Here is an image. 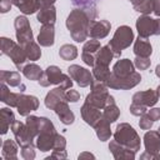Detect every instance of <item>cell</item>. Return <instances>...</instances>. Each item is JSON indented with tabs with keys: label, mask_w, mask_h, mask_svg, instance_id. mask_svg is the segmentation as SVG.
<instances>
[{
	"label": "cell",
	"mask_w": 160,
	"mask_h": 160,
	"mask_svg": "<svg viewBox=\"0 0 160 160\" xmlns=\"http://www.w3.org/2000/svg\"><path fill=\"white\" fill-rule=\"evenodd\" d=\"M98 18V9L95 5L76 8L70 11L66 19V28L70 31L72 40L82 42L89 36V26Z\"/></svg>",
	"instance_id": "cell-1"
},
{
	"label": "cell",
	"mask_w": 160,
	"mask_h": 160,
	"mask_svg": "<svg viewBox=\"0 0 160 160\" xmlns=\"http://www.w3.org/2000/svg\"><path fill=\"white\" fill-rule=\"evenodd\" d=\"M39 130L40 131L35 138V146L42 152L52 150L55 139L58 136V132L52 121L48 118L39 116Z\"/></svg>",
	"instance_id": "cell-2"
},
{
	"label": "cell",
	"mask_w": 160,
	"mask_h": 160,
	"mask_svg": "<svg viewBox=\"0 0 160 160\" xmlns=\"http://www.w3.org/2000/svg\"><path fill=\"white\" fill-rule=\"evenodd\" d=\"M114 140H116L120 145L134 150L135 152L140 150V136L138 135L136 130L128 122H120L116 126V130L114 132Z\"/></svg>",
	"instance_id": "cell-3"
},
{
	"label": "cell",
	"mask_w": 160,
	"mask_h": 160,
	"mask_svg": "<svg viewBox=\"0 0 160 160\" xmlns=\"http://www.w3.org/2000/svg\"><path fill=\"white\" fill-rule=\"evenodd\" d=\"M39 84L44 88L50 86V85H58L64 88L65 90L71 89L72 86V79L71 76L65 75L59 66L56 65H50L46 68V70H44L42 76L39 80Z\"/></svg>",
	"instance_id": "cell-4"
},
{
	"label": "cell",
	"mask_w": 160,
	"mask_h": 160,
	"mask_svg": "<svg viewBox=\"0 0 160 160\" xmlns=\"http://www.w3.org/2000/svg\"><path fill=\"white\" fill-rule=\"evenodd\" d=\"M134 31L130 26L128 25H121L119 26L115 32H114V36L112 39L110 40L109 42V46L111 48L112 52L115 56H120L121 55V51L126 48L130 46V44L134 41Z\"/></svg>",
	"instance_id": "cell-5"
},
{
	"label": "cell",
	"mask_w": 160,
	"mask_h": 160,
	"mask_svg": "<svg viewBox=\"0 0 160 160\" xmlns=\"http://www.w3.org/2000/svg\"><path fill=\"white\" fill-rule=\"evenodd\" d=\"M91 86V91L90 94L86 96L85 99V102L98 108V109H104L105 105H106V101H108V98H109V91H108V85L102 81H98V80H92V82L90 84Z\"/></svg>",
	"instance_id": "cell-6"
},
{
	"label": "cell",
	"mask_w": 160,
	"mask_h": 160,
	"mask_svg": "<svg viewBox=\"0 0 160 160\" xmlns=\"http://www.w3.org/2000/svg\"><path fill=\"white\" fill-rule=\"evenodd\" d=\"M140 81H141V75L136 71H134L128 76H116L111 72L110 78L106 81V85L108 88L114 90H129L136 86Z\"/></svg>",
	"instance_id": "cell-7"
},
{
	"label": "cell",
	"mask_w": 160,
	"mask_h": 160,
	"mask_svg": "<svg viewBox=\"0 0 160 160\" xmlns=\"http://www.w3.org/2000/svg\"><path fill=\"white\" fill-rule=\"evenodd\" d=\"M136 30L139 36L146 39L151 35H160V18L152 19L149 15H141L136 20Z\"/></svg>",
	"instance_id": "cell-8"
},
{
	"label": "cell",
	"mask_w": 160,
	"mask_h": 160,
	"mask_svg": "<svg viewBox=\"0 0 160 160\" xmlns=\"http://www.w3.org/2000/svg\"><path fill=\"white\" fill-rule=\"evenodd\" d=\"M14 26H15L16 39L20 45H25L32 40V30L26 16H22V15L16 16L14 21Z\"/></svg>",
	"instance_id": "cell-9"
},
{
	"label": "cell",
	"mask_w": 160,
	"mask_h": 160,
	"mask_svg": "<svg viewBox=\"0 0 160 160\" xmlns=\"http://www.w3.org/2000/svg\"><path fill=\"white\" fill-rule=\"evenodd\" d=\"M68 72L69 75L71 76L72 80H75V82L80 86V88H86L89 86L92 80H94V76H92V72H90V70L80 66V65H70L69 69H68Z\"/></svg>",
	"instance_id": "cell-10"
},
{
	"label": "cell",
	"mask_w": 160,
	"mask_h": 160,
	"mask_svg": "<svg viewBox=\"0 0 160 160\" xmlns=\"http://www.w3.org/2000/svg\"><path fill=\"white\" fill-rule=\"evenodd\" d=\"M11 131L14 134V138H15L18 145H20L21 148L22 146H28V145H34V140L35 139L30 135V132H29V130L26 128V124L15 120L14 124L11 125Z\"/></svg>",
	"instance_id": "cell-11"
},
{
	"label": "cell",
	"mask_w": 160,
	"mask_h": 160,
	"mask_svg": "<svg viewBox=\"0 0 160 160\" xmlns=\"http://www.w3.org/2000/svg\"><path fill=\"white\" fill-rule=\"evenodd\" d=\"M38 108H39V99L36 96L24 95V94L20 95L16 109H18V112L21 116H28L31 111L38 110Z\"/></svg>",
	"instance_id": "cell-12"
},
{
	"label": "cell",
	"mask_w": 160,
	"mask_h": 160,
	"mask_svg": "<svg viewBox=\"0 0 160 160\" xmlns=\"http://www.w3.org/2000/svg\"><path fill=\"white\" fill-rule=\"evenodd\" d=\"M144 145L146 152H149L154 156V159H156L158 154L160 152V132L154 130L146 131L144 135Z\"/></svg>",
	"instance_id": "cell-13"
},
{
	"label": "cell",
	"mask_w": 160,
	"mask_h": 160,
	"mask_svg": "<svg viewBox=\"0 0 160 160\" xmlns=\"http://www.w3.org/2000/svg\"><path fill=\"white\" fill-rule=\"evenodd\" d=\"M111 24L108 20H94L89 26V36L91 39H104L110 32Z\"/></svg>",
	"instance_id": "cell-14"
},
{
	"label": "cell",
	"mask_w": 160,
	"mask_h": 160,
	"mask_svg": "<svg viewBox=\"0 0 160 160\" xmlns=\"http://www.w3.org/2000/svg\"><path fill=\"white\" fill-rule=\"evenodd\" d=\"M158 100H159V95H158L156 90H152V89H148V90H144V91H138L132 95V102L145 105L146 108L154 106L158 102Z\"/></svg>",
	"instance_id": "cell-15"
},
{
	"label": "cell",
	"mask_w": 160,
	"mask_h": 160,
	"mask_svg": "<svg viewBox=\"0 0 160 160\" xmlns=\"http://www.w3.org/2000/svg\"><path fill=\"white\" fill-rule=\"evenodd\" d=\"M100 110L101 109H98V108H95V106H92V105H90L88 102H84V105L80 109L81 118L88 125L94 128L98 124V121L101 119V116H102V112Z\"/></svg>",
	"instance_id": "cell-16"
},
{
	"label": "cell",
	"mask_w": 160,
	"mask_h": 160,
	"mask_svg": "<svg viewBox=\"0 0 160 160\" xmlns=\"http://www.w3.org/2000/svg\"><path fill=\"white\" fill-rule=\"evenodd\" d=\"M109 150H110V152L112 154V156L116 160H134L135 159V154H136L134 150H130V149L120 145L116 140L110 141Z\"/></svg>",
	"instance_id": "cell-17"
},
{
	"label": "cell",
	"mask_w": 160,
	"mask_h": 160,
	"mask_svg": "<svg viewBox=\"0 0 160 160\" xmlns=\"http://www.w3.org/2000/svg\"><path fill=\"white\" fill-rule=\"evenodd\" d=\"M54 111H55V114L58 115V118L60 119V121H61L62 124H65V125H70V124H72L74 120H75V115H74V112L70 110V108H69L66 100H62V101H60L59 104H56L55 108H54Z\"/></svg>",
	"instance_id": "cell-18"
},
{
	"label": "cell",
	"mask_w": 160,
	"mask_h": 160,
	"mask_svg": "<svg viewBox=\"0 0 160 160\" xmlns=\"http://www.w3.org/2000/svg\"><path fill=\"white\" fill-rule=\"evenodd\" d=\"M38 42L40 46H52L55 42V29L54 25H42L38 35Z\"/></svg>",
	"instance_id": "cell-19"
},
{
	"label": "cell",
	"mask_w": 160,
	"mask_h": 160,
	"mask_svg": "<svg viewBox=\"0 0 160 160\" xmlns=\"http://www.w3.org/2000/svg\"><path fill=\"white\" fill-rule=\"evenodd\" d=\"M65 91L66 90L64 88H61V86H58V88L50 90L46 94V96H45V106L48 109H50V110H54V108H55L56 104H59L62 100H66Z\"/></svg>",
	"instance_id": "cell-20"
},
{
	"label": "cell",
	"mask_w": 160,
	"mask_h": 160,
	"mask_svg": "<svg viewBox=\"0 0 160 160\" xmlns=\"http://www.w3.org/2000/svg\"><path fill=\"white\" fill-rule=\"evenodd\" d=\"M135 71V65L129 59H120L112 66V74L116 76H128Z\"/></svg>",
	"instance_id": "cell-21"
},
{
	"label": "cell",
	"mask_w": 160,
	"mask_h": 160,
	"mask_svg": "<svg viewBox=\"0 0 160 160\" xmlns=\"http://www.w3.org/2000/svg\"><path fill=\"white\" fill-rule=\"evenodd\" d=\"M38 21L41 25H54L56 21V9L54 5L48 6V8H41L38 11L36 15Z\"/></svg>",
	"instance_id": "cell-22"
},
{
	"label": "cell",
	"mask_w": 160,
	"mask_h": 160,
	"mask_svg": "<svg viewBox=\"0 0 160 160\" xmlns=\"http://www.w3.org/2000/svg\"><path fill=\"white\" fill-rule=\"evenodd\" d=\"M9 56H10V59L12 60L14 65H15L19 70H22V68L25 66V62L29 60V59H28V55H26V52H25L24 46L20 45V44H16V45H15V48L11 50V52H10Z\"/></svg>",
	"instance_id": "cell-23"
},
{
	"label": "cell",
	"mask_w": 160,
	"mask_h": 160,
	"mask_svg": "<svg viewBox=\"0 0 160 160\" xmlns=\"http://www.w3.org/2000/svg\"><path fill=\"white\" fill-rule=\"evenodd\" d=\"M134 54L136 56H146V58H150V55L152 54V46H151L150 41L146 38L139 36L134 41Z\"/></svg>",
	"instance_id": "cell-24"
},
{
	"label": "cell",
	"mask_w": 160,
	"mask_h": 160,
	"mask_svg": "<svg viewBox=\"0 0 160 160\" xmlns=\"http://www.w3.org/2000/svg\"><path fill=\"white\" fill-rule=\"evenodd\" d=\"M8 86H9L8 84L1 82V85H0V89H1L0 99H1V101H2L4 104L9 105L10 108H16L21 94H19V92H11Z\"/></svg>",
	"instance_id": "cell-25"
},
{
	"label": "cell",
	"mask_w": 160,
	"mask_h": 160,
	"mask_svg": "<svg viewBox=\"0 0 160 160\" xmlns=\"http://www.w3.org/2000/svg\"><path fill=\"white\" fill-rule=\"evenodd\" d=\"M14 121H15V116L10 109H8V108L0 109V132H1V135L8 132L9 128H11Z\"/></svg>",
	"instance_id": "cell-26"
},
{
	"label": "cell",
	"mask_w": 160,
	"mask_h": 160,
	"mask_svg": "<svg viewBox=\"0 0 160 160\" xmlns=\"http://www.w3.org/2000/svg\"><path fill=\"white\" fill-rule=\"evenodd\" d=\"M110 121L106 120L105 118L101 116V119L98 121V124L94 126L95 129V132H96V136L99 138L100 141H106L110 139L111 136V129H110Z\"/></svg>",
	"instance_id": "cell-27"
},
{
	"label": "cell",
	"mask_w": 160,
	"mask_h": 160,
	"mask_svg": "<svg viewBox=\"0 0 160 160\" xmlns=\"http://www.w3.org/2000/svg\"><path fill=\"white\" fill-rule=\"evenodd\" d=\"M114 56H115V55H114L111 48H110L109 44H108V45H105V46H101V48L98 50V52H96V55H95V59H96V60H95V64H101V65L109 66Z\"/></svg>",
	"instance_id": "cell-28"
},
{
	"label": "cell",
	"mask_w": 160,
	"mask_h": 160,
	"mask_svg": "<svg viewBox=\"0 0 160 160\" xmlns=\"http://www.w3.org/2000/svg\"><path fill=\"white\" fill-rule=\"evenodd\" d=\"M0 80H1V82H5L11 88H18V86H21V84H22L20 74L18 71L1 70L0 71Z\"/></svg>",
	"instance_id": "cell-29"
},
{
	"label": "cell",
	"mask_w": 160,
	"mask_h": 160,
	"mask_svg": "<svg viewBox=\"0 0 160 160\" xmlns=\"http://www.w3.org/2000/svg\"><path fill=\"white\" fill-rule=\"evenodd\" d=\"M18 142H15L14 140H5L2 142V146H1V154H2V158L6 159V160H11V159H16L18 158Z\"/></svg>",
	"instance_id": "cell-30"
},
{
	"label": "cell",
	"mask_w": 160,
	"mask_h": 160,
	"mask_svg": "<svg viewBox=\"0 0 160 160\" xmlns=\"http://www.w3.org/2000/svg\"><path fill=\"white\" fill-rule=\"evenodd\" d=\"M21 71H22V74H24V76L26 79H29V80H36V81H39L40 78L44 74V71L41 70V68L39 65L34 64V62L25 65Z\"/></svg>",
	"instance_id": "cell-31"
},
{
	"label": "cell",
	"mask_w": 160,
	"mask_h": 160,
	"mask_svg": "<svg viewBox=\"0 0 160 160\" xmlns=\"http://www.w3.org/2000/svg\"><path fill=\"white\" fill-rule=\"evenodd\" d=\"M110 75H111V71H110L109 66L101 65V64H95L92 66V76H94L95 80L102 81V82L106 84V81L110 78Z\"/></svg>",
	"instance_id": "cell-32"
},
{
	"label": "cell",
	"mask_w": 160,
	"mask_h": 160,
	"mask_svg": "<svg viewBox=\"0 0 160 160\" xmlns=\"http://www.w3.org/2000/svg\"><path fill=\"white\" fill-rule=\"evenodd\" d=\"M102 110H104L102 111V118H105L110 122H115L119 119V116H120V109L118 108V105L115 104V101L106 104Z\"/></svg>",
	"instance_id": "cell-33"
},
{
	"label": "cell",
	"mask_w": 160,
	"mask_h": 160,
	"mask_svg": "<svg viewBox=\"0 0 160 160\" xmlns=\"http://www.w3.org/2000/svg\"><path fill=\"white\" fill-rule=\"evenodd\" d=\"M24 49H25V52L28 55V59L30 61H36L40 59L41 56V50H40V46H39V42H35L34 40L29 41L28 44L22 45Z\"/></svg>",
	"instance_id": "cell-34"
},
{
	"label": "cell",
	"mask_w": 160,
	"mask_h": 160,
	"mask_svg": "<svg viewBox=\"0 0 160 160\" xmlns=\"http://www.w3.org/2000/svg\"><path fill=\"white\" fill-rule=\"evenodd\" d=\"M59 55L62 60H74L78 58V48L72 44H64L59 49Z\"/></svg>",
	"instance_id": "cell-35"
},
{
	"label": "cell",
	"mask_w": 160,
	"mask_h": 160,
	"mask_svg": "<svg viewBox=\"0 0 160 160\" xmlns=\"http://www.w3.org/2000/svg\"><path fill=\"white\" fill-rule=\"evenodd\" d=\"M18 8L20 9V11L22 14L31 15V14H35L36 11L40 10V4H39V0H25Z\"/></svg>",
	"instance_id": "cell-36"
},
{
	"label": "cell",
	"mask_w": 160,
	"mask_h": 160,
	"mask_svg": "<svg viewBox=\"0 0 160 160\" xmlns=\"http://www.w3.org/2000/svg\"><path fill=\"white\" fill-rule=\"evenodd\" d=\"M134 6V10L142 14V15H149L154 12V0H140L136 2Z\"/></svg>",
	"instance_id": "cell-37"
},
{
	"label": "cell",
	"mask_w": 160,
	"mask_h": 160,
	"mask_svg": "<svg viewBox=\"0 0 160 160\" xmlns=\"http://www.w3.org/2000/svg\"><path fill=\"white\" fill-rule=\"evenodd\" d=\"M25 124H26V128H28L30 135L35 139V138L38 136L39 131H40V130H39V116H35V115H28V116H26V121H25Z\"/></svg>",
	"instance_id": "cell-38"
},
{
	"label": "cell",
	"mask_w": 160,
	"mask_h": 160,
	"mask_svg": "<svg viewBox=\"0 0 160 160\" xmlns=\"http://www.w3.org/2000/svg\"><path fill=\"white\" fill-rule=\"evenodd\" d=\"M100 48H101V45H100V41H99L98 39H90V40H88V41L84 44L82 51L90 52V54H96Z\"/></svg>",
	"instance_id": "cell-39"
},
{
	"label": "cell",
	"mask_w": 160,
	"mask_h": 160,
	"mask_svg": "<svg viewBox=\"0 0 160 160\" xmlns=\"http://www.w3.org/2000/svg\"><path fill=\"white\" fill-rule=\"evenodd\" d=\"M0 40H1V54L9 56L11 50L15 48L16 42L14 40H11V39H9V38H1Z\"/></svg>",
	"instance_id": "cell-40"
},
{
	"label": "cell",
	"mask_w": 160,
	"mask_h": 160,
	"mask_svg": "<svg viewBox=\"0 0 160 160\" xmlns=\"http://www.w3.org/2000/svg\"><path fill=\"white\" fill-rule=\"evenodd\" d=\"M134 65L139 70H146L148 68H150L151 60L150 58H146V56H136L134 60Z\"/></svg>",
	"instance_id": "cell-41"
},
{
	"label": "cell",
	"mask_w": 160,
	"mask_h": 160,
	"mask_svg": "<svg viewBox=\"0 0 160 160\" xmlns=\"http://www.w3.org/2000/svg\"><path fill=\"white\" fill-rule=\"evenodd\" d=\"M154 122H155V121H152V119L149 116V114H148V112H145L144 115H141V116H140L139 126H140V129H142V130H150V129L152 128Z\"/></svg>",
	"instance_id": "cell-42"
},
{
	"label": "cell",
	"mask_w": 160,
	"mask_h": 160,
	"mask_svg": "<svg viewBox=\"0 0 160 160\" xmlns=\"http://www.w3.org/2000/svg\"><path fill=\"white\" fill-rule=\"evenodd\" d=\"M130 112L134 115V116H141L144 115L145 112H148V108L145 105H140V104H135L132 102L130 105Z\"/></svg>",
	"instance_id": "cell-43"
},
{
	"label": "cell",
	"mask_w": 160,
	"mask_h": 160,
	"mask_svg": "<svg viewBox=\"0 0 160 160\" xmlns=\"http://www.w3.org/2000/svg\"><path fill=\"white\" fill-rule=\"evenodd\" d=\"M35 145H28V146H22L21 148V156L25 160H32L35 158Z\"/></svg>",
	"instance_id": "cell-44"
},
{
	"label": "cell",
	"mask_w": 160,
	"mask_h": 160,
	"mask_svg": "<svg viewBox=\"0 0 160 160\" xmlns=\"http://www.w3.org/2000/svg\"><path fill=\"white\" fill-rule=\"evenodd\" d=\"M65 98L68 102H78L80 100V94L74 89H69L65 91Z\"/></svg>",
	"instance_id": "cell-45"
},
{
	"label": "cell",
	"mask_w": 160,
	"mask_h": 160,
	"mask_svg": "<svg viewBox=\"0 0 160 160\" xmlns=\"http://www.w3.org/2000/svg\"><path fill=\"white\" fill-rule=\"evenodd\" d=\"M65 148H66V139L62 135L58 134V136L55 139V144H54V149L52 150H65Z\"/></svg>",
	"instance_id": "cell-46"
},
{
	"label": "cell",
	"mask_w": 160,
	"mask_h": 160,
	"mask_svg": "<svg viewBox=\"0 0 160 160\" xmlns=\"http://www.w3.org/2000/svg\"><path fill=\"white\" fill-rule=\"evenodd\" d=\"M81 59H82V61L88 65V66H94L95 65V56H94V54H90V52H85V51H82L81 52Z\"/></svg>",
	"instance_id": "cell-47"
},
{
	"label": "cell",
	"mask_w": 160,
	"mask_h": 160,
	"mask_svg": "<svg viewBox=\"0 0 160 160\" xmlns=\"http://www.w3.org/2000/svg\"><path fill=\"white\" fill-rule=\"evenodd\" d=\"M66 156H68L66 150H52L51 155L49 158H46V160H50V159H65Z\"/></svg>",
	"instance_id": "cell-48"
},
{
	"label": "cell",
	"mask_w": 160,
	"mask_h": 160,
	"mask_svg": "<svg viewBox=\"0 0 160 160\" xmlns=\"http://www.w3.org/2000/svg\"><path fill=\"white\" fill-rule=\"evenodd\" d=\"M98 0H72V4L75 6H79V8H85V6H92L95 5Z\"/></svg>",
	"instance_id": "cell-49"
},
{
	"label": "cell",
	"mask_w": 160,
	"mask_h": 160,
	"mask_svg": "<svg viewBox=\"0 0 160 160\" xmlns=\"http://www.w3.org/2000/svg\"><path fill=\"white\" fill-rule=\"evenodd\" d=\"M149 116L152 119V121H158L160 120V108H152L148 111Z\"/></svg>",
	"instance_id": "cell-50"
},
{
	"label": "cell",
	"mask_w": 160,
	"mask_h": 160,
	"mask_svg": "<svg viewBox=\"0 0 160 160\" xmlns=\"http://www.w3.org/2000/svg\"><path fill=\"white\" fill-rule=\"evenodd\" d=\"M11 5H12L11 0H1V2H0V11L2 14L8 12L11 9Z\"/></svg>",
	"instance_id": "cell-51"
},
{
	"label": "cell",
	"mask_w": 160,
	"mask_h": 160,
	"mask_svg": "<svg viewBox=\"0 0 160 160\" xmlns=\"http://www.w3.org/2000/svg\"><path fill=\"white\" fill-rule=\"evenodd\" d=\"M56 0H39V4H40V9L41 8H48V6H51L54 5Z\"/></svg>",
	"instance_id": "cell-52"
},
{
	"label": "cell",
	"mask_w": 160,
	"mask_h": 160,
	"mask_svg": "<svg viewBox=\"0 0 160 160\" xmlns=\"http://www.w3.org/2000/svg\"><path fill=\"white\" fill-rule=\"evenodd\" d=\"M154 14L160 18V0H154Z\"/></svg>",
	"instance_id": "cell-53"
},
{
	"label": "cell",
	"mask_w": 160,
	"mask_h": 160,
	"mask_svg": "<svg viewBox=\"0 0 160 160\" xmlns=\"http://www.w3.org/2000/svg\"><path fill=\"white\" fill-rule=\"evenodd\" d=\"M82 158H91V159H94L95 156L92 154H90V152H82V154L79 155V159H82Z\"/></svg>",
	"instance_id": "cell-54"
},
{
	"label": "cell",
	"mask_w": 160,
	"mask_h": 160,
	"mask_svg": "<svg viewBox=\"0 0 160 160\" xmlns=\"http://www.w3.org/2000/svg\"><path fill=\"white\" fill-rule=\"evenodd\" d=\"M155 75L160 79V64H159V65H156V68H155Z\"/></svg>",
	"instance_id": "cell-55"
},
{
	"label": "cell",
	"mask_w": 160,
	"mask_h": 160,
	"mask_svg": "<svg viewBox=\"0 0 160 160\" xmlns=\"http://www.w3.org/2000/svg\"><path fill=\"white\" fill-rule=\"evenodd\" d=\"M25 0H11V2H12V5H15V6H19L21 2H24Z\"/></svg>",
	"instance_id": "cell-56"
},
{
	"label": "cell",
	"mask_w": 160,
	"mask_h": 160,
	"mask_svg": "<svg viewBox=\"0 0 160 160\" xmlns=\"http://www.w3.org/2000/svg\"><path fill=\"white\" fill-rule=\"evenodd\" d=\"M129 1H130V2L132 4V5H135V4H136V2H139L140 0H129Z\"/></svg>",
	"instance_id": "cell-57"
},
{
	"label": "cell",
	"mask_w": 160,
	"mask_h": 160,
	"mask_svg": "<svg viewBox=\"0 0 160 160\" xmlns=\"http://www.w3.org/2000/svg\"><path fill=\"white\" fill-rule=\"evenodd\" d=\"M156 92H158V95H159V98H160V85L158 86V89H156Z\"/></svg>",
	"instance_id": "cell-58"
},
{
	"label": "cell",
	"mask_w": 160,
	"mask_h": 160,
	"mask_svg": "<svg viewBox=\"0 0 160 160\" xmlns=\"http://www.w3.org/2000/svg\"><path fill=\"white\" fill-rule=\"evenodd\" d=\"M156 159H160V152L158 154V156H156Z\"/></svg>",
	"instance_id": "cell-59"
},
{
	"label": "cell",
	"mask_w": 160,
	"mask_h": 160,
	"mask_svg": "<svg viewBox=\"0 0 160 160\" xmlns=\"http://www.w3.org/2000/svg\"><path fill=\"white\" fill-rule=\"evenodd\" d=\"M159 132H160V128H159Z\"/></svg>",
	"instance_id": "cell-60"
}]
</instances>
